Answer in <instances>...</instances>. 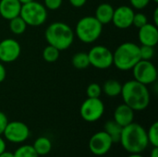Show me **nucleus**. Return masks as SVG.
<instances>
[{
	"label": "nucleus",
	"mask_w": 158,
	"mask_h": 157,
	"mask_svg": "<svg viewBox=\"0 0 158 157\" xmlns=\"http://www.w3.org/2000/svg\"><path fill=\"white\" fill-rule=\"evenodd\" d=\"M104 130L109 135L114 143H119L122 127L119 126L115 120H108L104 126Z\"/></svg>",
	"instance_id": "20"
},
{
	"label": "nucleus",
	"mask_w": 158,
	"mask_h": 157,
	"mask_svg": "<svg viewBox=\"0 0 158 157\" xmlns=\"http://www.w3.org/2000/svg\"><path fill=\"white\" fill-rule=\"evenodd\" d=\"M19 16L23 19L27 26L38 27L46 21L47 9L43 4L33 0L21 6Z\"/></svg>",
	"instance_id": "6"
},
{
	"label": "nucleus",
	"mask_w": 158,
	"mask_h": 157,
	"mask_svg": "<svg viewBox=\"0 0 158 157\" xmlns=\"http://www.w3.org/2000/svg\"><path fill=\"white\" fill-rule=\"evenodd\" d=\"M150 157H158V147H153Z\"/></svg>",
	"instance_id": "37"
},
{
	"label": "nucleus",
	"mask_w": 158,
	"mask_h": 157,
	"mask_svg": "<svg viewBox=\"0 0 158 157\" xmlns=\"http://www.w3.org/2000/svg\"><path fill=\"white\" fill-rule=\"evenodd\" d=\"M3 135L12 143H22L30 137V129L21 121H11L7 123Z\"/></svg>",
	"instance_id": "10"
},
{
	"label": "nucleus",
	"mask_w": 158,
	"mask_h": 157,
	"mask_svg": "<svg viewBox=\"0 0 158 157\" xmlns=\"http://www.w3.org/2000/svg\"><path fill=\"white\" fill-rule=\"evenodd\" d=\"M149 144L153 147H158V122H154L148 130H146Z\"/></svg>",
	"instance_id": "25"
},
{
	"label": "nucleus",
	"mask_w": 158,
	"mask_h": 157,
	"mask_svg": "<svg viewBox=\"0 0 158 157\" xmlns=\"http://www.w3.org/2000/svg\"><path fill=\"white\" fill-rule=\"evenodd\" d=\"M140 60V46L131 42L119 44L113 53V64L121 71L131 70Z\"/></svg>",
	"instance_id": "4"
},
{
	"label": "nucleus",
	"mask_w": 158,
	"mask_h": 157,
	"mask_svg": "<svg viewBox=\"0 0 158 157\" xmlns=\"http://www.w3.org/2000/svg\"><path fill=\"white\" fill-rule=\"evenodd\" d=\"M90 65L98 69H106L113 65V52L104 45H95L88 52Z\"/></svg>",
	"instance_id": "9"
},
{
	"label": "nucleus",
	"mask_w": 158,
	"mask_h": 157,
	"mask_svg": "<svg viewBox=\"0 0 158 157\" xmlns=\"http://www.w3.org/2000/svg\"><path fill=\"white\" fill-rule=\"evenodd\" d=\"M146 23H148V19H147V16L145 14L141 13V12L134 13L133 20H132V25L133 26L140 29L141 27L144 26Z\"/></svg>",
	"instance_id": "28"
},
{
	"label": "nucleus",
	"mask_w": 158,
	"mask_h": 157,
	"mask_svg": "<svg viewBox=\"0 0 158 157\" xmlns=\"http://www.w3.org/2000/svg\"><path fill=\"white\" fill-rule=\"evenodd\" d=\"M114 9L115 8L108 3L100 4L95 9L94 17L102 25L108 24L112 21Z\"/></svg>",
	"instance_id": "17"
},
{
	"label": "nucleus",
	"mask_w": 158,
	"mask_h": 157,
	"mask_svg": "<svg viewBox=\"0 0 158 157\" xmlns=\"http://www.w3.org/2000/svg\"><path fill=\"white\" fill-rule=\"evenodd\" d=\"M114 143L109 135L105 131L101 130L94 133L89 141V150L91 153L97 156H103L106 155L112 148Z\"/></svg>",
	"instance_id": "11"
},
{
	"label": "nucleus",
	"mask_w": 158,
	"mask_h": 157,
	"mask_svg": "<svg viewBox=\"0 0 158 157\" xmlns=\"http://www.w3.org/2000/svg\"><path fill=\"white\" fill-rule=\"evenodd\" d=\"M74 31L65 22L56 21L51 23L45 30L44 37L48 44L59 51L69 48L74 41Z\"/></svg>",
	"instance_id": "3"
},
{
	"label": "nucleus",
	"mask_w": 158,
	"mask_h": 157,
	"mask_svg": "<svg viewBox=\"0 0 158 157\" xmlns=\"http://www.w3.org/2000/svg\"><path fill=\"white\" fill-rule=\"evenodd\" d=\"M0 157H14V154L11 153V152L5 151L2 154H0Z\"/></svg>",
	"instance_id": "36"
},
{
	"label": "nucleus",
	"mask_w": 158,
	"mask_h": 157,
	"mask_svg": "<svg viewBox=\"0 0 158 157\" xmlns=\"http://www.w3.org/2000/svg\"><path fill=\"white\" fill-rule=\"evenodd\" d=\"M119 143L130 154H142L149 145L146 130L138 123H131L122 128Z\"/></svg>",
	"instance_id": "2"
},
{
	"label": "nucleus",
	"mask_w": 158,
	"mask_h": 157,
	"mask_svg": "<svg viewBox=\"0 0 158 157\" xmlns=\"http://www.w3.org/2000/svg\"><path fill=\"white\" fill-rule=\"evenodd\" d=\"M14 157H39L32 145L25 144L19 146L14 153Z\"/></svg>",
	"instance_id": "24"
},
{
	"label": "nucleus",
	"mask_w": 158,
	"mask_h": 157,
	"mask_svg": "<svg viewBox=\"0 0 158 157\" xmlns=\"http://www.w3.org/2000/svg\"><path fill=\"white\" fill-rule=\"evenodd\" d=\"M7 123H8L7 117L6 116V114L4 112L0 111V135H3V132H4Z\"/></svg>",
	"instance_id": "31"
},
{
	"label": "nucleus",
	"mask_w": 158,
	"mask_h": 157,
	"mask_svg": "<svg viewBox=\"0 0 158 157\" xmlns=\"http://www.w3.org/2000/svg\"><path fill=\"white\" fill-rule=\"evenodd\" d=\"M134 10L129 6H119L114 9L112 21L114 25L121 30H125L132 26Z\"/></svg>",
	"instance_id": "13"
},
{
	"label": "nucleus",
	"mask_w": 158,
	"mask_h": 157,
	"mask_svg": "<svg viewBox=\"0 0 158 157\" xmlns=\"http://www.w3.org/2000/svg\"><path fill=\"white\" fill-rule=\"evenodd\" d=\"M131 70L134 80L144 85L152 84L157 79V69L150 60L141 59Z\"/></svg>",
	"instance_id": "8"
},
{
	"label": "nucleus",
	"mask_w": 158,
	"mask_h": 157,
	"mask_svg": "<svg viewBox=\"0 0 158 157\" xmlns=\"http://www.w3.org/2000/svg\"><path fill=\"white\" fill-rule=\"evenodd\" d=\"M154 24L155 25H158V8L156 7L155 9V12H154Z\"/></svg>",
	"instance_id": "35"
},
{
	"label": "nucleus",
	"mask_w": 158,
	"mask_h": 157,
	"mask_svg": "<svg viewBox=\"0 0 158 157\" xmlns=\"http://www.w3.org/2000/svg\"><path fill=\"white\" fill-rule=\"evenodd\" d=\"M103 31V25L94 16H85L76 24L75 34L84 43H92L99 39Z\"/></svg>",
	"instance_id": "5"
},
{
	"label": "nucleus",
	"mask_w": 158,
	"mask_h": 157,
	"mask_svg": "<svg viewBox=\"0 0 158 157\" xmlns=\"http://www.w3.org/2000/svg\"><path fill=\"white\" fill-rule=\"evenodd\" d=\"M9 29L12 33L16 35H20L25 32L27 29V24L20 16H18L9 20Z\"/></svg>",
	"instance_id": "22"
},
{
	"label": "nucleus",
	"mask_w": 158,
	"mask_h": 157,
	"mask_svg": "<svg viewBox=\"0 0 158 157\" xmlns=\"http://www.w3.org/2000/svg\"><path fill=\"white\" fill-rule=\"evenodd\" d=\"M69 3H70V5L72 6L77 7V8L83 6L87 2V0H69Z\"/></svg>",
	"instance_id": "32"
},
{
	"label": "nucleus",
	"mask_w": 158,
	"mask_h": 157,
	"mask_svg": "<svg viewBox=\"0 0 158 157\" xmlns=\"http://www.w3.org/2000/svg\"><path fill=\"white\" fill-rule=\"evenodd\" d=\"M21 6L19 0H0V16L10 20L19 16Z\"/></svg>",
	"instance_id": "16"
},
{
	"label": "nucleus",
	"mask_w": 158,
	"mask_h": 157,
	"mask_svg": "<svg viewBox=\"0 0 158 157\" xmlns=\"http://www.w3.org/2000/svg\"><path fill=\"white\" fill-rule=\"evenodd\" d=\"M140 55L141 59L151 60L155 56V48L149 45H142L140 46Z\"/></svg>",
	"instance_id": "27"
},
{
	"label": "nucleus",
	"mask_w": 158,
	"mask_h": 157,
	"mask_svg": "<svg viewBox=\"0 0 158 157\" xmlns=\"http://www.w3.org/2000/svg\"><path fill=\"white\" fill-rule=\"evenodd\" d=\"M19 1L20 2V4H21V5H24V4L30 3V2H31V1H33V0H19Z\"/></svg>",
	"instance_id": "39"
},
{
	"label": "nucleus",
	"mask_w": 158,
	"mask_h": 157,
	"mask_svg": "<svg viewBox=\"0 0 158 157\" xmlns=\"http://www.w3.org/2000/svg\"><path fill=\"white\" fill-rule=\"evenodd\" d=\"M151 0H130L131 5L133 8L136 9H143L144 7H146L148 6V4L150 3Z\"/></svg>",
	"instance_id": "30"
},
{
	"label": "nucleus",
	"mask_w": 158,
	"mask_h": 157,
	"mask_svg": "<svg viewBox=\"0 0 158 157\" xmlns=\"http://www.w3.org/2000/svg\"><path fill=\"white\" fill-rule=\"evenodd\" d=\"M21 53V47L18 41L6 38L0 42V61L11 63L16 61Z\"/></svg>",
	"instance_id": "12"
},
{
	"label": "nucleus",
	"mask_w": 158,
	"mask_h": 157,
	"mask_svg": "<svg viewBox=\"0 0 158 157\" xmlns=\"http://www.w3.org/2000/svg\"><path fill=\"white\" fill-rule=\"evenodd\" d=\"M127 157H143L142 155V154H130V155Z\"/></svg>",
	"instance_id": "38"
},
{
	"label": "nucleus",
	"mask_w": 158,
	"mask_h": 157,
	"mask_svg": "<svg viewBox=\"0 0 158 157\" xmlns=\"http://www.w3.org/2000/svg\"><path fill=\"white\" fill-rule=\"evenodd\" d=\"M32 147H33L36 154L39 156H44V155H48L51 152V150H52V143L47 137L42 136V137L37 138L34 141V143L32 144Z\"/></svg>",
	"instance_id": "18"
},
{
	"label": "nucleus",
	"mask_w": 158,
	"mask_h": 157,
	"mask_svg": "<svg viewBox=\"0 0 158 157\" xmlns=\"http://www.w3.org/2000/svg\"><path fill=\"white\" fill-rule=\"evenodd\" d=\"M63 0H44V6L46 9L49 10H56L62 5Z\"/></svg>",
	"instance_id": "29"
},
{
	"label": "nucleus",
	"mask_w": 158,
	"mask_h": 157,
	"mask_svg": "<svg viewBox=\"0 0 158 157\" xmlns=\"http://www.w3.org/2000/svg\"><path fill=\"white\" fill-rule=\"evenodd\" d=\"M120 94L124 104L134 111H143L146 109L150 104V92L147 85L135 80L128 81L122 84Z\"/></svg>",
	"instance_id": "1"
},
{
	"label": "nucleus",
	"mask_w": 158,
	"mask_h": 157,
	"mask_svg": "<svg viewBox=\"0 0 158 157\" xmlns=\"http://www.w3.org/2000/svg\"><path fill=\"white\" fill-rule=\"evenodd\" d=\"M105 113V105L100 98H87L80 108V114L83 120L95 122L99 120Z\"/></svg>",
	"instance_id": "7"
},
{
	"label": "nucleus",
	"mask_w": 158,
	"mask_h": 157,
	"mask_svg": "<svg viewBox=\"0 0 158 157\" xmlns=\"http://www.w3.org/2000/svg\"><path fill=\"white\" fill-rule=\"evenodd\" d=\"M59 52L57 48L48 44L43 51V58L47 63H54L59 58Z\"/></svg>",
	"instance_id": "23"
},
{
	"label": "nucleus",
	"mask_w": 158,
	"mask_h": 157,
	"mask_svg": "<svg viewBox=\"0 0 158 157\" xmlns=\"http://www.w3.org/2000/svg\"><path fill=\"white\" fill-rule=\"evenodd\" d=\"M121 89H122V84L118 81L110 79L105 81L102 87V92L108 97H117L120 95Z\"/></svg>",
	"instance_id": "19"
},
{
	"label": "nucleus",
	"mask_w": 158,
	"mask_h": 157,
	"mask_svg": "<svg viewBox=\"0 0 158 157\" xmlns=\"http://www.w3.org/2000/svg\"><path fill=\"white\" fill-rule=\"evenodd\" d=\"M6 142H5V140L0 135V154H2L3 152H5L6 151Z\"/></svg>",
	"instance_id": "34"
},
{
	"label": "nucleus",
	"mask_w": 158,
	"mask_h": 157,
	"mask_svg": "<svg viewBox=\"0 0 158 157\" xmlns=\"http://www.w3.org/2000/svg\"><path fill=\"white\" fill-rule=\"evenodd\" d=\"M134 110L131 108L126 104H121L117 106L114 111V119L122 128L128 126L133 122L134 119Z\"/></svg>",
	"instance_id": "15"
},
{
	"label": "nucleus",
	"mask_w": 158,
	"mask_h": 157,
	"mask_svg": "<svg viewBox=\"0 0 158 157\" xmlns=\"http://www.w3.org/2000/svg\"><path fill=\"white\" fill-rule=\"evenodd\" d=\"M153 1H154L155 3H158V0H153Z\"/></svg>",
	"instance_id": "40"
},
{
	"label": "nucleus",
	"mask_w": 158,
	"mask_h": 157,
	"mask_svg": "<svg viewBox=\"0 0 158 157\" xmlns=\"http://www.w3.org/2000/svg\"><path fill=\"white\" fill-rule=\"evenodd\" d=\"M139 41L142 45H149L155 47L158 43L157 26L152 23H146L139 29Z\"/></svg>",
	"instance_id": "14"
},
{
	"label": "nucleus",
	"mask_w": 158,
	"mask_h": 157,
	"mask_svg": "<svg viewBox=\"0 0 158 157\" xmlns=\"http://www.w3.org/2000/svg\"><path fill=\"white\" fill-rule=\"evenodd\" d=\"M102 93V87L96 82L90 83L86 89V94L88 98H100Z\"/></svg>",
	"instance_id": "26"
},
{
	"label": "nucleus",
	"mask_w": 158,
	"mask_h": 157,
	"mask_svg": "<svg viewBox=\"0 0 158 157\" xmlns=\"http://www.w3.org/2000/svg\"><path fill=\"white\" fill-rule=\"evenodd\" d=\"M6 77V68L4 66V64L0 61V83L3 82L5 81Z\"/></svg>",
	"instance_id": "33"
},
{
	"label": "nucleus",
	"mask_w": 158,
	"mask_h": 157,
	"mask_svg": "<svg viewBox=\"0 0 158 157\" xmlns=\"http://www.w3.org/2000/svg\"><path fill=\"white\" fill-rule=\"evenodd\" d=\"M72 66L77 69H85L90 66L88 53L86 52H79L76 53L71 59Z\"/></svg>",
	"instance_id": "21"
}]
</instances>
